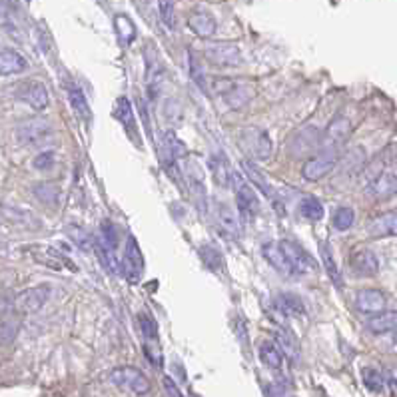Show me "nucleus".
Masks as SVG:
<instances>
[{"label":"nucleus","instance_id":"nucleus-1","mask_svg":"<svg viewBox=\"0 0 397 397\" xmlns=\"http://www.w3.org/2000/svg\"><path fill=\"white\" fill-rule=\"evenodd\" d=\"M236 140L239 150L250 160H268L273 152V142L264 128H244Z\"/></svg>","mask_w":397,"mask_h":397},{"label":"nucleus","instance_id":"nucleus-2","mask_svg":"<svg viewBox=\"0 0 397 397\" xmlns=\"http://www.w3.org/2000/svg\"><path fill=\"white\" fill-rule=\"evenodd\" d=\"M108 380H110V383H114L118 389L128 391V394H132V396H146V394H150V389H152L150 380L144 375L140 369H136V367H116V369H112L110 373H108Z\"/></svg>","mask_w":397,"mask_h":397},{"label":"nucleus","instance_id":"nucleus-3","mask_svg":"<svg viewBox=\"0 0 397 397\" xmlns=\"http://www.w3.org/2000/svg\"><path fill=\"white\" fill-rule=\"evenodd\" d=\"M337 164H339V148L330 146V148L321 150L318 156L310 158L303 164L302 176L307 182H318L330 174Z\"/></svg>","mask_w":397,"mask_h":397},{"label":"nucleus","instance_id":"nucleus-4","mask_svg":"<svg viewBox=\"0 0 397 397\" xmlns=\"http://www.w3.org/2000/svg\"><path fill=\"white\" fill-rule=\"evenodd\" d=\"M52 136V126L44 118L24 120L15 128V140L20 146H40Z\"/></svg>","mask_w":397,"mask_h":397},{"label":"nucleus","instance_id":"nucleus-5","mask_svg":"<svg viewBox=\"0 0 397 397\" xmlns=\"http://www.w3.org/2000/svg\"><path fill=\"white\" fill-rule=\"evenodd\" d=\"M232 184L236 190V206H238L239 218L244 222H254L257 212H260V200L255 196L254 188L242 176L236 174H232Z\"/></svg>","mask_w":397,"mask_h":397},{"label":"nucleus","instance_id":"nucleus-6","mask_svg":"<svg viewBox=\"0 0 397 397\" xmlns=\"http://www.w3.org/2000/svg\"><path fill=\"white\" fill-rule=\"evenodd\" d=\"M182 178L188 184V190L194 196V200L200 206L208 208V190H206V174L202 170V166L190 156H184L182 160Z\"/></svg>","mask_w":397,"mask_h":397},{"label":"nucleus","instance_id":"nucleus-7","mask_svg":"<svg viewBox=\"0 0 397 397\" xmlns=\"http://www.w3.org/2000/svg\"><path fill=\"white\" fill-rule=\"evenodd\" d=\"M15 96L28 104L34 110H44L50 106V94H48L47 86L40 80H24L16 86Z\"/></svg>","mask_w":397,"mask_h":397},{"label":"nucleus","instance_id":"nucleus-8","mask_svg":"<svg viewBox=\"0 0 397 397\" xmlns=\"http://www.w3.org/2000/svg\"><path fill=\"white\" fill-rule=\"evenodd\" d=\"M48 298H50V286H47V284L28 287L16 296L15 302H12V310L18 314H36L44 307Z\"/></svg>","mask_w":397,"mask_h":397},{"label":"nucleus","instance_id":"nucleus-9","mask_svg":"<svg viewBox=\"0 0 397 397\" xmlns=\"http://www.w3.org/2000/svg\"><path fill=\"white\" fill-rule=\"evenodd\" d=\"M204 56H206L208 62L220 66V68H238L244 62L242 50H239L238 44H232V42L212 44L204 50Z\"/></svg>","mask_w":397,"mask_h":397},{"label":"nucleus","instance_id":"nucleus-10","mask_svg":"<svg viewBox=\"0 0 397 397\" xmlns=\"http://www.w3.org/2000/svg\"><path fill=\"white\" fill-rule=\"evenodd\" d=\"M280 246H282L284 254H286V257L289 260V264H292V268L296 271V276H305V273H312V271L316 270L314 257L307 254V250L302 248L298 242L284 239V242H280Z\"/></svg>","mask_w":397,"mask_h":397},{"label":"nucleus","instance_id":"nucleus-11","mask_svg":"<svg viewBox=\"0 0 397 397\" xmlns=\"http://www.w3.org/2000/svg\"><path fill=\"white\" fill-rule=\"evenodd\" d=\"M355 307L362 312V314H371V316H378L383 314L385 307H387V298L385 294L380 289H360L357 296H355Z\"/></svg>","mask_w":397,"mask_h":397},{"label":"nucleus","instance_id":"nucleus-12","mask_svg":"<svg viewBox=\"0 0 397 397\" xmlns=\"http://www.w3.org/2000/svg\"><path fill=\"white\" fill-rule=\"evenodd\" d=\"M262 255H264V260H266L280 276H284V278H294V276H296V271L292 268V264H289V260L286 257L280 244L266 242V244L262 246Z\"/></svg>","mask_w":397,"mask_h":397},{"label":"nucleus","instance_id":"nucleus-13","mask_svg":"<svg viewBox=\"0 0 397 397\" xmlns=\"http://www.w3.org/2000/svg\"><path fill=\"white\" fill-rule=\"evenodd\" d=\"M350 268L360 278H373L380 271V260L371 250H357L351 254Z\"/></svg>","mask_w":397,"mask_h":397},{"label":"nucleus","instance_id":"nucleus-14","mask_svg":"<svg viewBox=\"0 0 397 397\" xmlns=\"http://www.w3.org/2000/svg\"><path fill=\"white\" fill-rule=\"evenodd\" d=\"M146 80H148V92L152 98H158L162 84H164V66L160 62L158 54L152 50V47H148V54H146Z\"/></svg>","mask_w":397,"mask_h":397},{"label":"nucleus","instance_id":"nucleus-15","mask_svg":"<svg viewBox=\"0 0 397 397\" xmlns=\"http://www.w3.org/2000/svg\"><path fill=\"white\" fill-rule=\"evenodd\" d=\"M4 220L20 230H40L42 220L24 208H4Z\"/></svg>","mask_w":397,"mask_h":397},{"label":"nucleus","instance_id":"nucleus-16","mask_svg":"<svg viewBox=\"0 0 397 397\" xmlns=\"http://www.w3.org/2000/svg\"><path fill=\"white\" fill-rule=\"evenodd\" d=\"M216 220L220 223L223 232H228L230 236L238 238L242 236V223H239V214L226 202H218L216 204Z\"/></svg>","mask_w":397,"mask_h":397},{"label":"nucleus","instance_id":"nucleus-17","mask_svg":"<svg viewBox=\"0 0 397 397\" xmlns=\"http://www.w3.org/2000/svg\"><path fill=\"white\" fill-rule=\"evenodd\" d=\"M66 92H68V102H70L72 110L76 114V118L82 120L84 124H88L92 120V110H90V104H88L86 96L82 92V88H80L78 84H74V82H68L66 84Z\"/></svg>","mask_w":397,"mask_h":397},{"label":"nucleus","instance_id":"nucleus-18","mask_svg":"<svg viewBox=\"0 0 397 397\" xmlns=\"http://www.w3.org/2000/svg\"><path fill=\"white\" fill-rule=\"evenodd\" d=\"M319 130L316 128H303L294 138H292V154L294 156H303L312 150H316L321 142V136L318 134Z\"/></svg>","mask_w":397,"mask_h":397},{"label":"nucleus","instance_id":"nucleus-19","mask_svg":"<svg viewBox=\"0 0 397 397\" xmlns=\"http://www.w3.org/2000/svg\"><path fill=\"white\" fill-rule=\"evenodd\" d=\"M367 234L373 238H385V236H396L397 234V212H385L382 216H375L369 226Z\"/></svg>","mask_w":397,"mask_h":397},{"label":"nucleus","instance_id":"nucleus-20","mask_svg":"<svg viewBox=\"0 0 397 397\" xmlns=\"http://www.w3.org/2000/svg\"><path fill=\"white\" fill-rule=\"evenodd\" d=\"M188 26L190 31L200 36V38H210L214 32H216V20L210 12H204V10H198V12H192L188 16Z\"/></svg>","mask_w":397,"mask_h":397},{"label":"nucleus","instance_id":"nucleus-21","mask_svg":"<svg viewBox=\"0 0 397 397\" xmlns=\"http://www.w3.org/2000/svg\"><path fill=\"white\" fill-rule=\"evenodd\" d=\"M371 194L380 200H387L397 194V176L394 172H382L371 182Z\"/></svg>","mask_w":397,"mask_h":397},{"label":"nucleus","instance_id":"nucleus-22","mask_svg":"<svg viewBox=\"0 0 397 397\" xmlns=\"http://www.w3.org/2000/svg\"><path fill=\"white\" fill-rule=\"evenodd\" d=\"M122 266L126 268L132 276H138L140 271L144 270V255L138 242L132 238H128L126 244V252H124V260H122Z\"/></svg>","mask_w":397,"mask_h":397},{"label":"nucleus","instance_id":"nucleus-23","mask_svg":"<svg viewBox=\"0 0 397 397\" xmlns=\"http://www.w3.org/2000/svg\"><path fill=\"white\" fill-rule=\"evenodd\" d=\"M0 68H2V76L18 74V72H22V70H26V58H24L20 52L12 50V48H2Z\"/></svg>","mask_w":397,"mask_h":397},{"label":"nucleus","instance_id":"nucleus-24","mask_svg":"<svg viewBox=\"0 0 397 397\" xmlns=\"http://www.w3.org/2000/svg\"><path fill=\"white\" fill-rule=\"evenodd\" d=\"M257 353H260L262 364L266 367H270V369H280L282 364H284V351L278 348V344H273L270 339H266V341L260 344Z\"/></svg>","mask_w":397,"mask_h":397},{"label":"nucleus","instance_id":"nucleus-25","mask_svg":"<svg viewBox=\"0 0 397 397\" xmlns=\"http://www.w3.org/2000/svg\"><path fill=\"white\" fill-rule=\"evenodd\" d=\"M367 330L375 335L397 332V312H383V314L373 316L367 321Z\"/></svg>","mask_w":397,"mask_h":397},{"label":"nucleus","instance_id":"nucleus-26","mask_svg":"<svg viewBox=\"0 0 397 397\" xmlns=\"http://www.w3.org/2000/svg\"><path fill=\"white\" fill-rule=\"evenodd\" d=\"M319 255H321V264H323V268L328 271L332 284H334L335 287H341V276H339V268H337V264H335L334 252L330 250V246H328L326 242H319Z\"/></svg>","mask_w":397,"mask_h":397},{"label":"nucleus","instance_id":"nucleus-27","mask_svg":"<svg viewBox=\"0 0 397 397\" xmlns=\"http://www.w3.org/2000/svg\"><path fill=\"white\" fill-rule=\"evenodd\" d=\"M276 341H278L280 350L286 353L287 360H292V362H298V360H300V346H298V339H296V335L292 334L289 330L278 332Z\"/></svg>","mask_w":397,"mask_h":397},{"label":"nucleus","instance_id":"nucleus-28","mask_svg":"<svg viewBox=\"0 0 397 397\" xmlns=\"http://www.w3.org/2000/svg\"><path fill=\"white\" fill-rule=\"evenodd\" d=\"M114 28H116V34H118V38H120V42H122L124 47L132 44V40L136 38V26H134V22L130 20V16H114Z\"/></svg>","mask_w":397,"mask_h":397},{"label":"nucleus","instance_id":"nucleus-29","mask_svg":"<svg viewBox=\"0 0 397 397\" xmlns=\"http://www.w3.org/2000/svg\"><path fill=\"white\" fill-rule=\"evenodd\" d=\"M300 214H302L305 220H312V222H318L323 218V204L319 202L316 196H305L300 202Z\"/></svg>","mask_w":397,"mask_h":397},{"label":"nucleus","instance_id":"nucleus-30","mask_svg":"<svg viewBox=\"0 0 397 397\" xmlns=\"http://www.w3.org/2000/svg\"><path fill=\"white\" fill-rule=\"evenodd\" d=\"M362 382H364V385H366L369 391L382 394L389 380H385V375H383L382 371H378L373 367H364L362 369Z\"/></svg>","mask_w":397,"mask_h":397},{"label":"nucleus","instance_id":"nucleus-31","mask_svg":"<svg viewBox=\"0 0 397 397\" xmlns=\"http://www.w3.org/2000/svg\"><path fill=\"white\" fill-rule=\"evenodd\" d=\"M284 316H302L305 314V305L300 298L292 296V294H284L278 298V305H276Z\"/></svg>","mask_w":397,"mask_h":397},{"label":"nucleus","instance_id":"nucleus-32","mask_svg":"<svg viewBox=\"0 0 397 397\" xmlns=\"http://www.w3.org/2000/svg\"><path fill=\"white\" fill-rule=\"evenodd\" d=\"M351 134V122L346 116H337L334 122L328 128V138L334 140L335 144L344 142L346 138H350Z\"/></svg>","mask_w":397,"mask_h":397},{"label":"nucleus","instance_id":"nucleus-33","mask_svg":"<svg viewBox=\"0 0 397 397\" xmlns=\"http://www.w3.org/2000/svg\"><path fill=\"white\" fill-rule=\"evenodd\" d=\"M34 196H36L42 204H47V206H56V204H58V198H60V190H58L54 184H50V182H42V184L34 186Z\"/></svg>","mask_w":397,"mask_h":397},{"label":"nucleus","instance_id":"nucleus-34","mask_svg":"<svg viewBox=\"0 0 397 397\" xmlns=\"http://www.w3.org/2000/svg\"><path fill=\"white\" fill-rule=\"evenodd\" d=\"M353 222H355V212L348 206H339L334 212V216H332V226H334L337 232L350 230Z\"/></svg>","mask_w":397,"mask_h":397},{"label":"nucleus","instance_id":"nucleus-35","mask_svg":"<svg viewBox=\"0 0 397 397\" xmlns=\"http://www.w3.org/2000/svg\"><path fill=\"white\" fill-rule=\"evenodd\" d=\"M210 170H212V176H214L218 186H228L230 184L232 172L228 170V166L223 164V160L220 156H212L210 158Z\"/></svg>","mask_w":397,"mask_h":397},{"label":"nucleus","instance_id":"nucleus-36","mask_svg":"<svg viewBox=\"0 0 397 397\" xmlns=\"http://www.w3.org/2000/svg\"><path fill=\"white\" fill-rule=\"evenodd\" d=\"M138 326H140V332L148 339V341H156L158 339V323L156 319L152 318L148 312H140L138 314Z\"/></svg>","mask_w":397,"mask_h":397},{"label":"nucleus","instance_id":"nucleus-37","mask_svg":"<svg viewBox=\"0 0 397 397\" xmlns=\"http://www.w3.org/2000/svg\"><path fill=\"white\" fill-rule=\"evenodd\" d=\"M116 114H118V118H120V122L124 124V128H126L128 132L134 136V134H136V124H134V114H132V106H130V102H128L126 98H120V100H118Z\"/></svg>","mask_w":397,"mask_h":397},{"label":"nucleus","instance_id":"nucleus-38","mask_svg":"<svg viewBox=\"0 0 397 397\" xmlns=\"http://www.w3.org/2000/svg\"><path fill=\"white\" fill-rule=\"evenodd\" d=\"M239 84L236 80L232 78H212L210 80V90L214 92L216 96H220V98H228V96L232 94L236 88H238Z\"/></svg>","mask_w":397,"mask_h":397},{"label":"nucleus","instance_id":"nucleus-39","mask_svg":"<svg viewBox=\"0 0 397 397\" xmlns=\"http://www.w3.org/2000/svg\"><path fill=\"white\" fill-rule=\"evenodd\" d=\"M244 172L248 174V178L252 180V184H254V186H257V188L264 192L268 198H273V190H271V186L266 182V178L260 174V170H255L250 162H244Z\"/></svg>","mask_w":397,"mask_h":397},{"label":"nucleus","instance_id":"nucleus-40","mask_svg":"<svg viewBox=\"0 0 397 397\" xmlns=\"http://www.w3.org/2000/svg\"><path fill=\"white\" fill-rule=\"evenodd\" d=\"M18 330H20V319L15 318V314L4 316V319H2V344L4 346L12 344L18 335Z\"/></svg>","mask_w":397,"mask_h":397},{"label":"nucleus","instance_id":"nucleus-41","mask_svg":"<svg viewBox=\"0 0 397 397\" xmlns=\"http://www.w3.org/2000/svg\"><path fill=\"white\" fill-rule=\"evenodd\" d=\"M188 70H190V76L192 80L206 92L208 86H206V80H204V74H202V66L198 62V58H196V54L188 50Z\"/></svg>","mask_w":397,"mask_h":397},{"label":"nucleus","instance_id":"nucleus-42","mask_svg":"<svg viewBox=\"0 0 397 397\" xmlns=\"http://www.w3.org/2000/svg\"><path fill=\"white\" fill-rule=\"evenodd\" d=\"M200 254H202V260H204V264H206L210 270H218L222 266L223 257L218 250H214L210 246H204V248H200Z\"/></svg>","mask_w":397,"mask_h":397},{"label":"nucleus","instance_id":"nucleus-43","mask_svg":"<svg viewBox=\"0 0 397 397\" xmlns=\"http://www.w3.org/2000/svg\"><path fill=\"white\" fill-rule=\"evenodd\" d=\"M158 10L162 22L168 28H174V0H158Z\"/></svg>","mask_w":397,"mask_h":397},{"label":"nucleus","instance_id":"nucleus-44","mask_svg":"<svg viewBox=\"0 0 397 397\" xmlns=\"http://www.w3.org/2000/svg\"><path fill=\"white\" fill-rule=\"evenodd\" d=\"M54 164H56V156H54V152H52V150L40 152V154L34 158V162H32V166H34L36 170H50Z\"/></svg>","mask_w":397,"mask_h":397},{"label":"nucleus","instance_id":"nucleus-45","mask_svg":"<svg viewBox=\"0 0 397 397\" xmlns=\"http://www.w3.org/2000/svg\"><path fill=\"white\" fill-rule=\"evenodd\" d=\"M266 391H268V397H294L292 389L286 387L284 383H271V385H268Z\"/></svg>","mask_w":397,"mask_h":397},{"label":"nucleus","instance_id":"nucleus-46","mask_svg":"<svg viewBox=\"0 0 397 397\" xmlns=\"http://www.w3.org/2000/svg\"><path fill=\"white\" fill-rule=\"evenodd\" d=\"M162 383H164V389H166L168 397H184L180 394V389H178V385H176L172 378H164V382Z\"/></svg>","mask_w":397,"mask_h":397},{"label":"nucleus","instance_id":"nucleus-47","mask_svg":"<svg viewBox=\"0 0 397 397\" xmlns=\"http://www.w3.org/2000/svg\"><path fill=\"white\" fill-rule=\"evenodd\" d=\"M387 387L391 389L394 397H397V378H389V382H387Z\"/></svg>","mask_w":397,"mask_h":397},{"label":"nucleus","instance_id":"nucleus-48","mask_svg":"<svg viewBox=\"0 0 397 397\" xmlns=\"http://www.w3.org/2000/svg\"><path fill=\"white\" fill-rule=\"evenodd\" d=\"M394 351H397V332L396 335H394Z\"/></svg>","mask_w":397,"mask_h":397},{"label":"nucleus","instance_id":"nucleus-49","mask_svg":"<svg viewBox=\"0 0 397 397\" xmlns=\"http://www.w3.org/2000/svg\"><path fill=\"white\" fill-rule=\"evenodd\" d=\"M26 2H31V0H26Z\"/></svg>","mask_w":397,"mask_h":397}]
</instances>
